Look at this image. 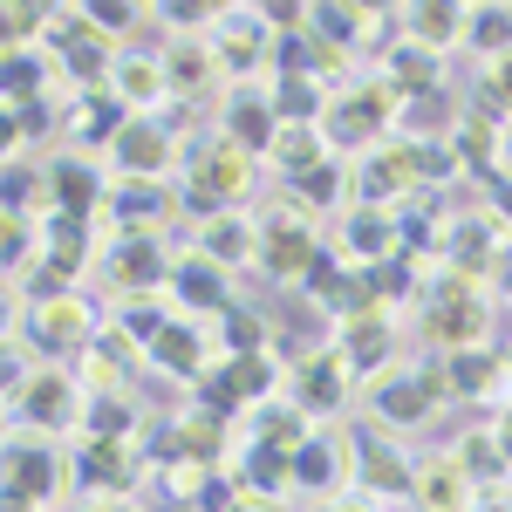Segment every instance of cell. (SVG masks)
<instances>
[{
	"instance_id": "cb8c5ba5",
	"label": "cell",
	"mask_w": 512,
	"mask_h": 512,
	"mask_svg": "<svg viewBox=\"0 0 512 512\" xmlns=\"http://www.w3.org/2000/svg\"><path fill=\"white\" fill-rule=\"evenodd\" d=\"M219 76H226V69H219V55H212L205 35H178L171 48H164V82H171V96L192 103V96H205Z\"/></svg>"
},
{
	"instance_id": "ac0fdd59",
	"label": "cell",
	"mask_w": 512,
	"mask_h": 512,
	"mask_svg": "<svg viewBox=\"0 0 512 512\" xmlns=\"http://www.w3.org/2000/svg\"><path fill=\"white\" fill-rule=\"evenodd\" d=\"M478 506V485L458 472L451 451L437 458H417V478H410V512H472Z\"/></svg>"
},
{
	"instance_id": "d4e9b609",
	"label": "cell",
	"mask_w": 512,
	"mask_h": 512,
	"mask_svg": "<svg viewBox=\"0 0 512 512\" xmlns=\"http://www.w3.org/2000/svg\"><path fill=\"white\" fill-rule=\"evenodd\" d=\"M451 458H458V472L472 478L478 492H492V485H506V478H512V458H506V444H499L492 424H472V431L451 444Z\"/></svg>"
},
{
	"instance_id": "e575fe53",
	"label": "cell",
	"mask_w": 512,
	"mask_h": 512,
	"mask_svg": "<svg viewBox=\"0 0 512 512\" xmlns=\"http://www.w3.org/2000/svg\"><path fill=\"white\" fill-rule=\"evenodd\" d=\"M21 308H28V301H21V287H14V280L0 274V342H7V335L21 328Z\"/></svg>"
},
{
	"instance_id": "7bdbcfd3",
	"label": "cell",
	"mask_w": 512,
	"mask_h": 512,
	"mask_svg": "<svg viewBox=\"0 0 512 512\" xmlns=\"http://www.w3.org/2000/svg\"><path fill=\"white\" fill-rule=\"evenodd\" d=\"M465 7H478V0H465Z\"/></svg>"
},
{
	"instance_id": "4fadbf2b",
	"label": "cell",
	"mask_w": 512,
	"mask_h": 512,
	"mask_svg": "<svg viewBox=\"0 0 512 512\" xmlns=\"http://www.w3.org/2000/svg\"><path fill=\"white\" fill-rule=\"evenodd\" d=\"M233 274L219 267V260H205L198 246H185V260H171V280H164V294H171V308H185V315L212 321L219 308H233Z\"/></svg>"
},
{
	"instance_id": "603a6c76",
	"label": "cell",
	"mask_w": 512,
	"mask_h": 512,
	"mask_svg": "<svg viewBox=\"0 0 512 512\" xmlns=\"http://www.w3.org/2000/svg\"><path fill=\"white\" fill-rule=\"evenodd\" d=\"M253 246H260V219H246V212H212V219H198V253L205 260H219L226 274L233 267H253Z\"/></svg>"
},
{
	"instance_id": "8fae6325",
	"label": "cell",
	"mask_w": 512,
	"mask_h": 512,
	"mask_svg": "<svg viewBox=\"0 0 512 512\" xmlns=\"http://www.w3.org/2000/svg\"><path fill=\"white\" fill-rule=\"evenodd\" d=\"M287 390H294V410H301V417H335V410L349 403L355 376H349V362L335 355V342H328V349L294 355V376H287Z\"/></svg>"
},
{
	"instance_id": "484cf974",
	"label": "cell",
	"mask_w": 512,
	"mask_h": 512,
	"mask_svg": "<svg viewBox=\"0 0 512 512\" xmlns=\"http://www.w3.org/2000/svg\"><path fill=\"white\" fill-rule=\"evenodd\" d=\"M465 48L485 55V62L512 55V0H478L472 14H465Z\"/></svg>"
},
{
	"instance_id": "52a82bcc",
	"label": "cell",
	"mask_w": 512,
	"mask_h": 512,
	"mask_svg": "<svg viewBox=\"0 0 512 512\" xmlns=\"http://www.w3.org/2000/svg\"><path fill=\"white\" fill-rule=\"evenodd\" d=\"M21 342H28L41 362L82 355L96 342V308L82 301L76 287H69V294H28V308H21Z\"/></svg>"
},
{
	"instance_id": "f546056e",
	"label": "cell",
	"mask_w": 512,
	"mask_h": 512,
	"mask_svg": "<svg viewBox=\"0 0 512 512\" xmlns=\"http://www.w3.org/2000/svg\"><path fill=\"white\" fill-rule=\"evenodd\" d=\"M35 253H41V226L21 205H0V274H21Z\"/></svg>"
},
{
	"instance_id": "74e56055",
	"label": "cell",
	"mask_w": 512,
	"mask_h": 512,
	"mask_svg": "<svg viewBox=\"0 0 512 512\" xmlns=\"http://www.w3.org/2000/svg\"><path fill=\"white\" fill-rule=\"evenodd\" d=\"M499 280H506V294H512V246H499Z\"/></svg>"
},
{
	"instance_id": "f35d334b",
	"label": "cell",
	"mask_w": 512,
	"mask_h": 512,
	"mask_svg": "<svg viewBox=\"0 0 512 512\" xmlns=\"http://www.w3.org/2000/svg\"><path fill=\"white\" fill-rule=\"evenodd\" d=\"M355 7H362L369 21H383V7H390V0H355Z\"/></svg>"
},
{
	"instance_id": "9a60e30c",
	"label": "cell",
	"mask_w": 512,
	"mask_h": 512,
	"mask_svg": "<svg viewBox=\"0 0 512 512\" xmlns=\"http://www.w3.org/2000/svg\"><path fill=\"white\" fill-rule=\"evenodd\" d=\"M205 41H212V55H219L226 76H274V35L253 21V7L233 14V21H212Z\"/></svg>"
},
{
	"instance_id": "e0dca14e",
	"label": "cell",
	"mask_w": 512,
	"mask_h": 512,
	"mask_svg": "<svg viewBox=\"0 0 512 512\" xmlns=\"http://www.w3.org/2000/svg\"><path fill=\"white\" fill-rule=\"evenodd\" d=\"M171 151H178V137H171L164 123H151V117H130L117 137H110V164H117V178H164Z\"/></svg>"
},
{
	"instance_id": "f1b7e54d",
	"label": "cell",
	"mask_w": 512,
	"mask_h": 512,
	"mask_svg": "<svg viewBox=\"0 0 512 512\" xmlns=\"http://www.w3.org/2000/svg\"><path fill=\"white\" fill-rule=\"evenodd\" d=\"M69 14L76 21H89L103 41H123L144 14H151V0H69Z\"/></svg>"
},
{
	"instance_id": "7a4b0ae2",
	"label": "cell",
	"mask_w": 512,
	"mask_h": 512,
	"mask_svg": "<svg viewBox=\"0 0 512 512\" xmlns=\"http://www.w3.org/2000/svg\"><path fill=\"white\" fill-rule=\"evenodd\" d=\"M390 123H396V96L390 82H349V89H328V110H321V137H328V151L342 158V144H349L355 158H369L376 144H390Z\"/></svg>"
},
{
	"instance_id": "277c9868",
	"label": "cell",
	"mask_w": 512,
	"mask_h": 512,
	"mask_svg": "<svg viewBox=\"0 0 512 512\" xmlns=\"http://www.w3.org/2000/svg\"><path fill=\"white\" fill-rule=\"evenodd\" d=\"M321 253H328V239H321V226L301 212V205H280V212L260 219L253 267L274 280V287H308V274L321 267Z\"/></svg>"
},
{
	"instance_id": "8d00e7d4",
	"label": "cell",
	"mask_w": 512,
	"mask_h": 512,
	"mask_svg": "<svg viewBox=\"0 0 512 512\" xmlns=\"http://www.w3.org/2000/svg\"><path fill=\"white\" fill-rule=\"evenodd\" d=\"M492 205H499V219H512V178H499V185H492Z\"/></svg>"
},
{
	"instance_id": "60d3db41",
	"label": "cell",
	"mask_w": 512,
	"mask_h": 512,
	"mask_svg": "<svg viewBox=\"0 0 512 512\" xmlns=\"http://www.w3.org/2000/svg\"><path fill=\"white\" fill-rule=\"evenodd\" d=\"M472 512H512V506H499V499H478V506Z\"/></svg>"
},
{
	"instance_id": "8992f818",
	"label": "cell",
	"mask_w": 512,
	"mask_h": 512,
	"mask_svg": "<svg viewBox=\"0 0 512 512\" xmlns=\"http://www.w3.org/2000/svg\"><path fill=\"white\" fill-rule=\"evenodd\" d=\"M82 383L76 369H62V362H35L28 376H21V390L7 396V410H14V424L35 437H62V431H82Z\"/></svg>"
},
{
	"instance_id": "4dcf8cb0",
	"label": "cell",
	"mask_w": 512,
	"mask_h": 512,
	"mask_svg": "<svg viewBox=\"0 0 512 512\" xmlns=\"http://www.w3.org/2000/svg\"><path fill=\"white\" fill-rule=\"evenodd\" d=\"M151 14H158L171 35H205V28L219 21V7H212V0H151Z\"/></svg>"
},
{
	"instance_id": "5b68a950",
	"label": "cell",
	"mask_w": 512,
	"mask_h": 512,
	"mask_svg": "<svg viewBox=\"0 0 512 512\" xmlns=\"http://www.w3.org/2000/svg\"><path fill=\"white\" fill-rule=\"evenodd\" d=\"M444 403H451L444 362H410V369L396 362V369H383V376L369 383V410H376L383 431H424Z\"/></svg>"
},
{
	"instance_id": "7c38bea8",
	"label": "cell",
	"mask_w": 512,
	"mask_h": 512,
	"mask_svg": "<svg viewBox=\"0 0 512 512\" xmlns=\"http://www.w3.org/2000/svg\"><path fill=\"white\" fill-rule=\"evenodd\" d=\"M410 478H417V465L396 451L390 437H369L362 444V458H349V485H355V499L376 512V506H403L410 499Z\"/></svg>"
},
{
	"instance_id": "d6a6232c",
	"label": "cell",
	"mask_w": 512,
	"mask_h": 512,
	"mask_svg": "<svg viewBox=\"0 0 512 512\" xmlns=\"http://www.w3.org/2000/svg\"><path fill=\"white\" fill-rule=\"evenodd\" d=\"M28 369H35V362H28V355H21V342L7 335V342H0V403L21 390V376H28Z\"/></svg>"
},
{
	"instance_id": "ab89813d",
	"label": "cell",
	"mask_w": 512,
	"mask_h": 512,
	"mask_svg": "<svg viewBox=\"0 0 512 512\" xmlns=\"http://www.w3.org/2000/svg\"><path fill=\"white\" fill-rule=\"evenodd\" d=\"M212 7H219V14H239V7H253V0H212Z\"/></svg>"
},
{
	"instance_id": "836d02e7",
	"label": "cell",
	"mask_w": 512,
	"mask_h": 512,
	"mask_svg": "<svg viewBox=\"0 0 512 512\" xmlns=\"http://www.w3.org/2000/svg\"><path fill=\"white\" fill-rule=\"evenodd\" d=\"M485 103H492V110H499V117L512 123V55H499V62H492V82H485Z\"/></svg>"
},
{
	"instance_id": "9c48e42d",
	"label": "cell",
	"mask_w": 512,
	"mask_h": 512,
	"mask_svg": "<svg viewBox=\"0 0 512 512\" xmlns=\"http://www.w3.org/2000/svg\"><path fill=\"white\" fill-rule=\"evenodd\" d=\"M396 308H362V315H349L342 328H335V355L349 362L355 383H376L383 369H396Z\"/></svg>"
},
{
	"instance_id": "5bb4252c",
	"label": "cell",
	"mask_w": 512,
	"mask_h": 512,
	"mask_svg": "<svg viewBox=\"0 0 512 512\" xmlns=\"http://www.w3.org/2000/svg\"><path fill=\"white\" fill-rule=\"evenodd\" d=\"M41 185H48V212H76V219H96V212H103V192H110L103 164L76 158V151L41 164Z\"/></svg>"
},
{
	"instance_id": "b9f144b4",
	"label": "cell",
	"mask_w": 512,
	"mask_h": 512,
	"mask_svg": "<svg viewBox=\"0 0 512 512\" xmlns=\"http://www.w3.org/2000/svg\"><path fill=\"white\" fill-rule=\"evenodd\" d=\"M226 512H267V506H226Z\"/></svg>"
},
{
	"instance_id": "ffe728a7",
	"label": "cell",
	"mask_w": 512,
	"mask_h": 512,
	"mask_svg": "<svg viewBox=\"0 0 512 512\" xmlns=\"http://www.w3.org/2000/svg\"><path fill=\"white\" fill-rule=\"evenodd\" d=\"M110 96H117L130 117H151L158 103H171V82H164V55H123L117 48V62H110Z\"/></svg>"
},
{
	"instance_id": "d6986e66",
	"label": "cell",
	"mask_w": 512,
	"mask_h": 512,
	"mask_svg": "<svg viewBox=\"0 0 512 512\" xmlns=\"http://www.w3.org/2000/svg\"><path fill=\"white\" fill-rule=\"evenodd\" d=\"M287 485L294 492H335V485H349V451L335 444V431H308L287 451Z\"/></svg>"
},
{
	"instance_id": "44dd1931",
	"label": "cell",
	"mask_w": 512,
	"mask_h": 512,
	"mask_svg": "<svg viewBox=\"0 0 512 512\" xmlns=\"http://www.w3.org/2000/svg\"><path fill=\"white\" fill-rule=\"evenodd\" d=\"M396 14H403V21H396L403 41H417V48H437V55H444V48L465 41V14H472V7H465V0H396Z\"/></svg>"
},
{
	"instance_id": "2e32d148",
	"label": "cell",
	"mask_w": 512,
	"mask_h": 512,
	"mask_svg": "<svg viewBox=\"0 0 512 512\" xmlns=\"http://www.w3.org/2000/svg\"><path fill=\"white\" fill-rule=\"evenodd\" d=\"M219 137H233L239 151H253V158H267L280 137V110L274 96H267V82H233L226 89V130Z\"/></svg>"
},
{
	"instance_id": "ba28073f",
	"label": "cell",
	"mask_w": 512,
	"mask_h": 512,
	"mask_svg": "<svg viewBox=\"0 0 512 512\" xmlns=\"http://www.w3.org/2000/svg\"><path fill=\"white\" fill-rule=\"evenodd\" d=\"M96 267H103V287H110V294L137 301V294H164L171 253L158 246V233H110L103 253H96Z\"/></svg>"
},
{
	"instance_id": "d590c367",
	"label": "cell",
	"mask_w": 512,
	"mask_h": 512,
	"mask_svg": "<svg viewBox=\"0 0 512 512\" xmlns=\"http://www.w3.org/2000/svg\"><path fill=\"white\" fill-rule=\"evenodd\" d=\"M21 123H28V117H21L14 103H0V164H7V158H14V151H21V137H28Z\"/></svg>"
},
{
	"instance_id": "6da1fadb",
	"label": "cell",
	"mask_w": 512,
	"mask_h": 512,
	"mask_svg": "<svg viewBox=\"0 0 512 512\" xmlns=\"http://www.w3.org/2000/svg\"><path fill=\"white\" fill-rule=\"evenodd\" d=\"M253 171H260V158H253V151H239L233 137H205L192 158H185L178 205H192L198 219H212V212H233L239 198L253 192Z\"/></svg>"
},
{
	"instance_id": "3957f363",
	"label": "cell",
	"mask_w": 512,
	"mask_h": 512,
	"mask_svg": "<svg viewBox=\"0 0 512 512\" xmlns=\"http://www.w3.org/2000/svg\"><path fill=\"white\" fill-rule=\"evenodd\" d=\"M417 328H424V342L437 355H465V349H485L492 342V301H485V287L478 280H451V287H437L424 294V308H417Z\"/></svg>"
},
{
	"instance_id": "1f68e13d",
	"label": "cell",
	"mask_w": 512,
	"mask_h": 512,
	"mask_svg": "<svg viewBox=\"0 0 512 512\" xmlns=\"http://www.w3.org/2000/svg\"><path fill=\"white\" fill-rule=\"evenodd\" d=\"M253 21L267 28V35H301L308 28V0H253Z\"/></svg>"
},
{
	"instance_id": "83f0119b",
	"label": "cell",
	"mask_w": 512,
	"mask_h": 512,
	"mask_svg": "<svg viewBox=\"0 0 512 512\" xmlns=\"http://www.w3.org/2000/svg\"><path fill=\"white\" fill-rule=\"evenodd\" d=\"M328 158V137H321V123H280L274 151H267V164H274L280 178H294V171H308V164Z\"/></svg>"
},
{
	"instance_id": "7402d4cb",
	"label": "cell",
	"mask_w": 512,
	"mask_h": 512,
	"mask_svg": "<svg viewBox=\"0 0 512 512\" xmlns=\"http://www.w3.org/2000/svg\"><path fill=\"white\" fill-rule=\"evenodd\" d=\"M437 69H444V55H437V48H417V41H403V35H396V48L383 55V82H390V96H403V110L424 103V96H444Z\"/></svg>"
},
{
	"instance_id": "4316f807",
	"label": "cell",
	"mask_w": 512,
	"mask_h": 512,
	"mask_svg": "<svg viewBox=\"0 0 512 512\" xmlns=\"http://www.w3.org/2000/svg\"><path fill=\"white\" fill-rule=\"evenodd\" d=\"M335 178H349V164H342L335 151H328L321 164H308V171H294V178H287V205H301L308 219H315V212H328V205H342Z\"/></svg>"
},
{
	"instance_id": "30bf717a",
	"label": "cell",
	"mask_w": 512,
	"mask_h": 512,
	"mask_svg": "<svg viewBox=\"0 0 512 512\" xmlns=\"http://www.w3.org/2000/svg\"><path fill=\"white\" fill-rule=\"evenodd\" d=\"M144 362H151L158 376H185V383H198V376L219 362V342H212V328H205L198 315H185V321L171 315L158 335L144 342Z\"/></svg>"
}]
</instances>
